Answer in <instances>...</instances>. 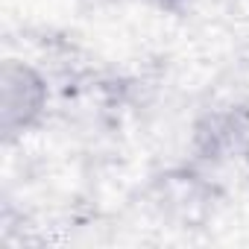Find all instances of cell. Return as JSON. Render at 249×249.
<instances>
[{
	"label": "cell",
	"mask_w": 249,
	"mask_h": 249,
	"mask_svg": "<svg viewBox=\"0 0 249 249\" xmlns=\"http://www.w3.org/2000/svg\"><path fill=\"white\" fill-rule=\"evenodd\" d=\"M47 79L27 62L6 59L0 65V132L6 141L24 135L47 108Z\"/></svg>",
	"instance_id": "6da1fadb"
},
{
	"label": "cell",
	"mask_w": 249,
	"mask_h": 249,
	"mask_svg": "<svg viewBox=\"0 0 249 249\" xmlns=\"http://www.w3.org/2000/svg\"><path fill=\"white\" fill-rule=\"evenodd\" d=\"M156 3H159V6H179L182 0H156Z\"/></svg>",
	"instance_id": "7a4b0ae2"
}]
</instances>
